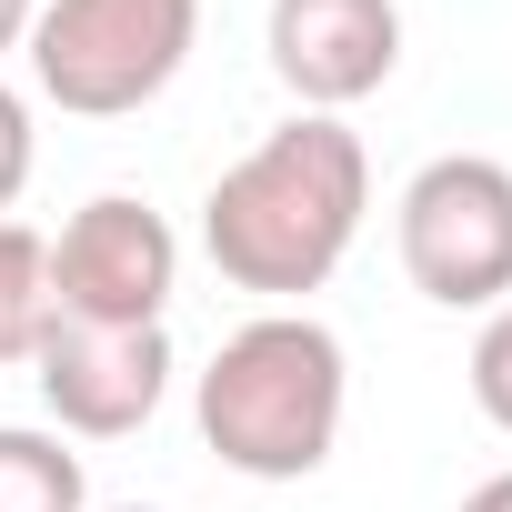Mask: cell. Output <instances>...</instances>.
<instances>
[{"mask_svg":"<svg viewBox=\"0 0 512 512\" xmlns=\"http://www.w3.org/2000/svg\"><path fill=\"white\" fill-rule=\"evenodd\" d=\"M21 51H31V91L51 111L131 121L201 51V0H41Z\"/></svg>","mask_w":512,"mask_h":512,"instance_id":"3957f363","label":"cell"},{"mask_svg":"<svg viewBox=\"0 0 512 512\" xmlns=\"http://www.w3.org/2000/svg\"><path fill=\"white\" fill-rule=\"evenodd\" d=\"M31 161H41V131H31V101L0 81V221H11V201L31 191Z\"/></svg>","mask_w":512,"mask_h":512,"instance_id":"8fae6325","label":"cell"},{"mask_svg":"<svg viewBox=\"0 0 512 512\" xmlns=\"http://www.w3.org/2000/svg\"><path fill=\"white\" fill-rule=\"evenodd\" d=\"M0 512H91V472L61 432L0 422Z\"/></svg>","mask_w":512,"mask_h":512,"instance_id":"ba28073f","label":"cell"},{"mask_svg":"<svg viewBox=\"0 0 512 512\" xmlns=\"http://www.w3.org/2000/svg\"><path fill=\"white\" fill-rule=\"evenodd\" d=\"M181 282V241L141 191H101L61 221L51 241V312L61 322H101V332H161Z\"/></svg>","mask_w":512,"mask_h":512,"instance_id":"5b68a950","label":"cell"},{"mask_svg":"<svg viewBox=\"0 0 512 512\" xmlns=\"http://www.w3.org/2000/svg\"><path fill=\"white\" fill-rule=\"evenodd\" d=\"M111 512H151V502H111Z\"/></svg>","mask_w":512,"mask_h":512,"instance_id":"5bb4252c","label":"cell"},{"mask_svg":"<svg viewBox=\"0 0 512 512\" xmlns=\"http://www.w3.org/2000/svg\"><path fill=\"white\" fill-rule=\"evenodd\" d=\"M51 332V241L31 221H0V362H31Z\"/></svg>","mask_w":512,"mask_h":512,"instance_id":"9c48e42d","label":"cell"},{"mask_svg":"<svg viewBox=\"0 0 512 512\" xmlns=\"http://www.w3.org/2000/svg\"><path fill=\"white\" fill-rule=\"evenodd\" d=\"M472 402H482L492 432H512V302H492L482 332H472Z\"/></svg>","mask_w":512,"mask_h":512,"instance_id":"30bf717a","label":"cell"},{"mask_svg":"<svg viewBox=\"0 0 512 512\" xmlns=\"http://www.w3.org/2000/svg\"><path fill=\"white\" fill-rule=\"evenodd\" d=\"M31 382H41V412L61 442H131L171 392V332H101V322L51 312Z\"/></svg>","mask_w":512,"mask_h":512,"instance_id":"8992f818","label":"cell"},{"mask_svg":"<svg viewBox=\"0 0 512 512\" xmlns=\"http://www.w3.org/2000/svg\"><path fill=\"white\" fill-rule=\"evenodd\" d=\"M31 21H41V0H0V51H21Z\"/></svg>","mask_w":512,"mask_h":512,"instance_id":"7c38bea8","label":"cell"},{"mask_svg":"<svg viewBox=\"0 0 512 512\" xmlns=\"http://www.w3.org/2000/svg\"><path fill=\"white\" fill-rule=\"evenodd\" d=\"M342 402H352V362L342 332L312 312H251L191 382L201 442L241 482H312L342 442Z\"/></svg>","mask_w":512,"mask_h":512,"instance_id":"7a4b0ae2","label":"cell"},{"mask_svg":"<svg viewBox=\"0 0 512 512\" xmlns=\"http://www.w3.org/2000/svg\"><path fill=\"white\" fill-rule=\"evenodd\" d=\"M392 241H402V272L422 302H442V312L512 302V161H492V151L422 161L402 181Z\"/></svg>","mask_w":512,"mask_h":512,"instance_id":"277c9868","label":"cell"},{"mask_svg":"<svg viewBox=\"0 0 512 512\" xmlns=\"http://www.w3.org/2000/svg\"><path fill=\"white\" fill-rule=\"evenodd\" d=\"M372 211V151L352 121L332 111H292L282 131H262L201 201V251L211 272L251 302L292 312L302 292H322L342 272V251L362 241Z\"/></svg>","mask_w":512,"mask_h":512,"instance_id":"6da1fadb","label":"cell"},{"mask_svg":"<svg viewBox=\"0 0 512 512\" xmlns=\"http://www.w3.org/2000/svg\"><path fill=\"white\" fill-rule=\"evenodd\" d=\"M272 81L302 111H352L402 71V0H272Z\"/></svg>","mask_w":512,"mask_h":512,"instance_id":"52a82bcc","label":"cell"},{"mask_svg":"<svg viewBox=\"0 0 512 512\" xmlns=\"http://www.w3.org/2000/svg\"><path fill=\"white\" fill-rule=\"evenodd\" d=\"M462 512H512V472H492V482H472V492H462Z\"/></svg>","mask_w":512,"mask_h":512,"instance_id":"4fadbf2b","label":"cell"}]
</instances>
